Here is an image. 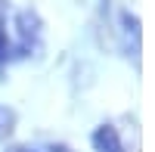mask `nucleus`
I'll return each instance as SVG.
<instances>
[{
  "label": "nucleus",
  "mask_w": 155,
  "mask_h": 152,
  "mask_svg": "<svg viewBox=\"0 0 155 152\" xmlns=\"http://www.w3.org/2000/svg\"><path fill=\"white\" fill-rule=\"evenodd\" d=\"M6 152H41V149H34L28 143H12V146H6Z\"/></svg>",
  "instance_id": "5"
},
{
  "label": "nucleus",
  "mask_w": 155,
  "mask_h": 152,
  "mask_svg": "<svg viewBox=\"0 0 155 152\" xmlns=\"http://www.w3.org/2000/svg\"><path fill=\"white\" fill-rule=\"evenodd\" d=\"M3 22H6V0H0V28H3Z\"/></svg>",
  "instance_id": "6"
},
{
  "label": "nucleus",
  "mask_w": 155,
  "mask_h": 152,
  "mask_svg": "<svg viewBox=\"0 0 155 152\" xmlns=\"http://www.w3.org/2000/svg\"><path fill=\"white\" fill-rule=\"evenodd\" d=\"M16 44H12V59L31 56L41 50L44 41V19L37 16V9H19L16 12Z\"/></svg>",
  "instance_id": "1"
},
{
  "label": "nucleus",
  "mask_w": 155,
  "mask_h": 152,
  "mask_svg": "<svg viewBox=\"0 0 155 152\" xmlns=\"http://www.w3.org/2000/svg\"><path fill=\"white\" fill-rule=\"evenodd\" d=\"M90 146H93V152H127L121 134L115 131L112 124H99V127L90 134Z\"/></svg>",
  "instance_id": "2"
},
{
  "label": "nucleus",
  "mask_w": 155,
  "mask_h": 152,
  "mask_svg": "<svg viewBox=\"0 0 155 152\" xmlns=\"http://www.w3.org/2000/svg\"><path fill=\"white\" fill-rule=\"evenodd\" d=\"M12 124H16V112H12L9 106L0 103V137L9 134V131H12Z\"/></svg>",
  "instance_id": "3"
},
{
  "label": "nucleus",
  "mask_w": 155,
  "mask_h": 152,
  "mask_svg": "<svg viewBox=\"0 0 155 152\" xmlns=\"http://www.w3.org/2000/svg\"><path fill=\"white\" fill-rule=\"evenodd\" d=\"M12 59V41L6 37V31L0 28V71H3V65Z\"/></svg>",
  "instance_id": "4"
}]
</instances>
